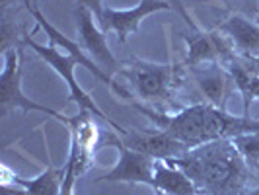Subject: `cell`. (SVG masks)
<instances>
[{
  "label": "cell",
  "mask_w": 259,
  "mask_h": 195,
  "mask_svg": "<svg viewBox=\"0 0 259 195\" xmlns=\"http://www.w3.org/2000/svg\"><path fill=\"white\" fill-rule=\"evenodd\" d=\"M166 162L183 170L199 191L208 195H244L253 180V170L230 139L195 146L180 158H168Z\"/></svg>",
  "instance_id": "1"
},
{
  "label": "cell",
  "mask_w": 259,
  "mask_h": 195,
  "mask_svg": "<svg viewBox=\"0 0 259 195\" xmlns=\"http://www.w3.org/2000/svg\"><path fill=\"white\" fill-rule=\"evenodd\" d=\"M14 109L41 111V113L51 115L63 125L70 123L68 115L59 113L47 105L37 104L24 94L22 90V53L16 49V45L4 53V70L0 74V115H8Z\"/></svg>",
  "instance_id": "2"
},
{
  "label": "cell",
  "mask_w": 259,
  "mask_h": 195,
  "mask_svg": "<svg viewBox=\"0 0 259 195\" xmlns=\"http://www.w3.org/2000/svg\"><path fill=\"white\" fill-rule=\"evenodd\" d=\"M119 74L129 80L135 92L146 102H169L174 86L178 82V68L171 63H148L133 61Z\"/></svg>",
  "instance_id": "3"
},
{
  "label": "cell",
  "mask_w": 259,
  "mask_h": 195,
  "mask_svg": "<svg viewBox=\"0 0 259 195\" xmlns=\"http://www.w3.org/2000/svg\"><path fill=\"white\" fill-rule=\"evenodd\" d=\"M24 43H26L31 51L37 53L39 57H41L47 65L51 66L59 76L65 80L66 86H68V92H70V100H72V102H76L78 109H86V111H90V113H94V115L102 117L105 123H107V125H111V127L121 135V137L127 133V129H123L121 125H117L111 117L105 115L104 111L96 105L94 98H90V94H88V92H84L82 88H80V84H78L76 78H74V70H76L78 63L70 57V55H63V53L59 51L57 47H53V45H39V43H35L33 39H29L27 35L24 37Z\"/></svg>",
  "instance_id": "4"
},
{
  "label": "cell",
  "mask_w": 259,
  "mask_h": 195,
  "mask_svg": "<svg viewBox=\"0 0 259 195\" xmlns=\"http://www.w3.org/2000/svg\"><path fill=\"white\" fill-rule=\"evenodd\" d=\"M24 4H26L27 12L31 14V18H33V20L39 24V27H41V29L47 33V37H49V41H51L53 47H61L63 51L68 53V55H70V57L76 61L78 65L84 66V68H86L90 74H94V78H98L100 82H104L107 88H111V90L115 92L119 98H123V100H125V102H129L131 105L137 104V100L133 98V94H131L127 88H123L121 84H117L115 80L109 76V74H107V72H105L104 68L98 65L96 61H92L90 57H86V51L82 49V45H80V43L72 41V39H68L66 35H63V33H61L57 27H53L51 24L47 22V18H45V16L37 10V6H35V4H29V2H24Z\"/></svg>",
  "instance_id": "5"
},
{
  "label": "cell",
  "mask_w": 259,
  "mask_h": 195,
  "mask_svg": "<svg viewBox=\"0 0 259 195\" xmlns=\"http://www.w3.org/2000/svg\"><path fill=\"white\" fill-rule=\"evenodd\" d=\"M66 127L70 131V152L66 162L74 168L78 178L86 174L94 164L96 144L100 143V129L94 123L92 113L86 109H78V113L70 117V123Z\"/></svg>",
  "instance_id": "6"
},
{
  "label": "cell",
  "mask_w": 259,
  "mask_h": 195,
  "mask_svg": "<svg viewBox=\"0 0 259 195\" xmlns=\"http://www.w3.org/2000/svg\"><path fill=\"white\" fill-rule=\"evenodd\" d=\"M109 141L115 144L119 150V160L115 168L107 174L96 178V182H125V183H146L154 185V158L143 154L139 150H133L125 146L115 135H109Z\"/></svg>",
  "instance_id": "7"
},
{
  "label": "cell",
  "mask_w": 259,
  "mask_h": 195,
  "mask_svg": "<svg viewBox=\"0 0 259 195\" xmlns=\"http://www.w3.org/2000/svg\"><path fill=\"white\" fill-rule=\"evenodd\" d=\"M76 16V29H78V43L82 45V49L86 53H90L92 59L98 63V65L104 68L105 72L111 76V74H119L121 70V63L113 57V53L109 51L107 47V35L102 27H98V20H94L96 16L84 8V6H78L74 10Z\"/></svg>",
  "instance_id": "8"
},
{
  "label": "cell",
  "mask_w": 259,
  "mask_h": 195,
  "mask_svg": "<svg viewBox=\"0 0 259 195\" xmlns=\"http://www.w3.org/2000/svg\"><path fill=\"white\" fill-rule=\"evenodd\" d=\"M187 43V57L183 61V65L187 68L205 65V63H221L222 66L226 65L230 59H234V47L230 39L224 33L217 31H199L195 29V33H185L183 35Z\"/></svg>",
  "instance_id": "9"
},
{
  "label": "cell",
  "mask_w": 259,
  "mask_h": 195,
  "mask_svg": "<svg viewBox=\"0 0 259 195\" xmlns=\"http://www.w3.org/2000/svg\"><path fill=\"white\" fill-rule=\"evenodd\" d=\"M160 10H171V4L166 0H141L135 8H129V10L104 8L100 27L105 33L115 31L119 35V43H127V37L139 31L144 18L154 12H160Z\"/></svg>",
  "instance_id": "10"
},
{
  "label": "cell",
  "mask_w": 259,
  "mask_h": 195,
  "mask_svg": "<svg viewBox=\"0 0 259 195\" xmlns=\"http://www.w3.org/2000/svg\"><path fill=\"white\" fill-rule=\"evenodd\" d=\"M123 144L133 150H139L143 154L152 156L154 160H168V158H180L189 146L164 131H137L127 129L123 135Z\"/></svg>",
  "instance_id": "11"
},
{
  "label": "cell",
  "mask_w": 259,
  "mask_h": 195,
  "mask_svg": "<svg viewBox=\"0 0 259 195\" xmlns=\"http://www.w3.org/2000/svg\"><path fill=\"white\" fill-rule=\"evenodd\" d=\"M189 74L197 84V88L201 94L208 100V104L217 105V107H224L228 94H230V86H232V78L228 74V70L221 65V63H205L189 68Z\"/></svg>",
  "instance_id": "12"
},
{
  "label": "cell",
  "mask_w": 259,
  "mask_h": 195,
  "mask_svg": "<svg viewBox=\"0 0 259 195\" xmlns=\"http://www.w3.org/2000/svg\"><path fill=\"white\" fill-rule=\"evenodd\" d=\"M219 31L224 33L230 39L232 47L240 53L242 57H246L249 61H257L259 59V26L249 22L247 18L234 14L230 16L224 24L219 26Z\"/></svg>",
  "instance_id": "13"
},
{
  "label": "cell",
  "mask_w": 259,
  "mask_h": 195,
  "mask_svg": "<svg viewBox=\"0 0 259 195\" xmlns=\"http://www.w3.org/2000/svg\"><path fill=\"white\" fill-rule=\"evenodd\" d=\"M154 189H162L168 195H197L199 187L193 180L183 172L168 164L166 160L154 162Z\"/></svg>",
  "instance_id": "14"
},
{
  "label": "cell",
  "mask_w": 259,
  "mask_h": 195,
  "mask_svg": "<svg viewBox=\"0 0 259 195\" xmlns=\"http://www.w3.org/2000/svg\"><path fill=\"white\" fill-rule=\"evenodd\" d=\"M65 178V166L61 170H55L47 162V168L43 174H39L33 180H26V178H18L14 176V183L24 187L26 195H61V183Z\"/></svg>",
  "instance_id": "15"
},
{
  "label": "cell",
  "mask_w": 259,
  "mask_h": 195,
  "mask_svg": "<svg viewBox=\"0 0 259 195\" xmlns=\"http://www.w3.org/2000/svg\"><path fill=\"white\" fill-rule=\"evenodd\" d=\"M251 170L259 168V133H244L230 139Z\"/></svg>",
  "instance_id": "16"
},
{
  "label": "cell",
  "mask_w": 259,
  "mask_h": 195,
  "mask_svg": "<svg viewBox=\"0 0 259 195\" xmlns=\"http://www.w3.org/2000/svg\"><path fill=\"white\" fill-rule=\"evenodd\" d=\"M76 4L78 6L88 8V10L96 16L98 24L102 22V16H104V0H76Z\"/></svg>",
  "instance_id": "17"
},
{
  "label": "cell",
  "mask_w": 259,
  "mask_h": 195,
  "mask_svg": "<svg viewBox=\"0 0 259 195\" xmlns=\"http://www.w3.org/2000/svg\"><path fill=\"white\" fill-rule=\"evenodd\" d=\"M0 195H26V189L24 187H20V185H2V191Z\"/></svg>",
  "instance_id": "18"
},
{
  "label": "cell",
  "mask_w": 259,
  "mask_h": 195,
  "mask_svg": "<svg viewBox=\"0 0 259 195\" xmlns=\"http://www.w3.org/2000/svg\"><path fill=\"white\" fill-rule=\"evenodd\" d=\"M12 4H16V0H0V6H2V14H6V10L12 6Z\"/></svg>",
  "instance_id": "19"
},
{
  "label": "cell",
  "mask_w": 259,
  "mask_h": 195,
  "mask_svg": "<svg viewBox=\"0 0 259 195\" xmlns=\"http://www.w3.org/2000/svg\"><path fill=\"white\" fill-rule=\"evenodd\" d=\"M244 195H259V187H253V189H247Z\"/></svg>",
  "instance_id": "20"
},
{
  "label": "cell",
  "mask_w": 259,
  "mask_h": 195,
  "mask_svg": "<svg viewBox=\"0 0 259 195\" xmlns=\"http://www.w3.org/2000/svg\"><path fill=\"white\" fill-rule=\"evenodd\" d=\"M156 195H168L166 191H162V189H156Z\"/></svg>",
  "instance_id": "21"
},
{
  "label": "cell",
  "mask_w": 259,
  "mask_h": 195,
  "mask_svg": "<svg viewBox=\"0 0 259 195\" xmlns=\"http://www.w3.org/2000/svg\"><path fill=\"white\" fill-rule=\"evenodd\" d=\"M26 2H29V4H35V6H37V0H26Z\"/></svg>",
  "instance_id": "22"
},
{
  "label": "cell",
  "mask_w": 259,
  "mask_h": 195,
  "mask_svg": "<svg viewBox=\"0 0 259 195\" xmlns=\"http://www.w3.org/2000/svg\"><path fill=\"white\" fill-rule=\"evenodd\" d=\"M197 195H208V193H205V191H199Z\"/></svg>",
  "instance_id": "23"
},
{
  "label": "cell",
  "mask_w": 259,
  "mask_h": 195,
  "mask_svg": "<svg viewBox=\"0 0 259 195\" xmlns=\"http://www.w3.org/2000/svg\"><path fill=\"white\" fill-rule=\"evenodd\" d=\"M255 119H259V115H257V117H255Z\"/></svg>",
  "instance_id": "24"
}]
</instances>
